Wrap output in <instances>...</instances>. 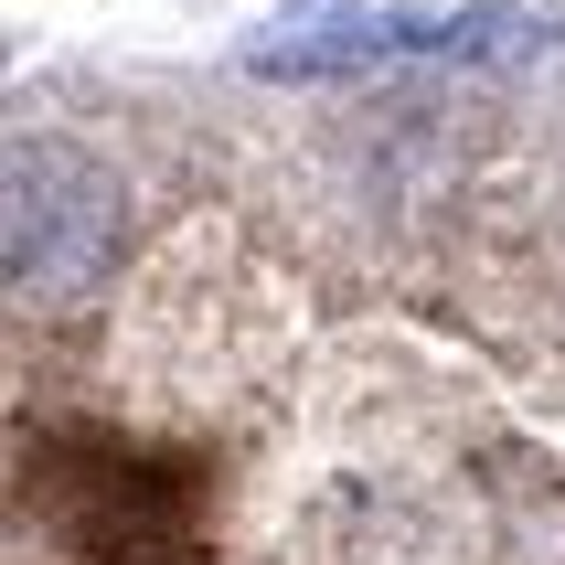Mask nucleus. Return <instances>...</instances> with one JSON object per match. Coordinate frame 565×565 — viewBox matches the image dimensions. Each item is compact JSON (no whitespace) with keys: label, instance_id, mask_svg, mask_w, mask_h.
<instances>
[{"label":"nucleus","instance_id":"1","mask_svg":"<svg viewBox=\"0 0 565 565\" xmlns=\"http://www.w3.org/2000/svg\"><path fill=\"white\" fill-rule=\"evenodd\" d=\"M118 256V182L75 139H11V288L32 310H75Z\"/></svg>","mask_w":565,"mask_h":565}]
</instances>
